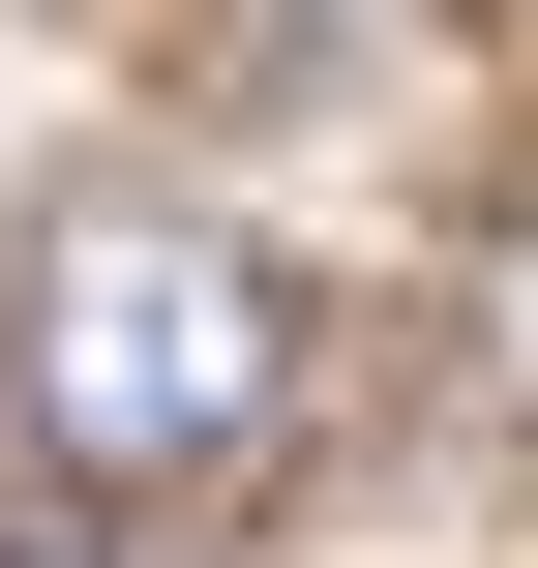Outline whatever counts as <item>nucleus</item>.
Instances as JSON below:
<instances>
[{"mask_svg": "<svg viewBox=\"0 0 538 568\" xmlns=\"http://www.w3.org/2000/svg\"><path fill=\"white\" fill-rule=\"evenodd\" d=\"M0 419H30L90 509L270 479V449H300V270H270L240 210L90 180V210H30V240H0Z\"/></svg>", "mask_w": 538, "mask_h": 568, "instance_id": "nucleus-1", "label": "nucleus"}, {"mask_svg": "<svg viewBox=\"0 0 538 568\" xmlns=\"http://www.w3.org/2000/svg\"><path fill=\"white\" fill-rule=\"evenodd\" d=\"M0 568H150V539H0Z\"/></svg>", "mask_w": 538, "mask_h": 568, "instance_id": "nucleus-2", "label": "nucleus"}]
</instances>
